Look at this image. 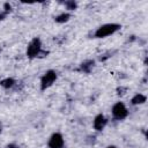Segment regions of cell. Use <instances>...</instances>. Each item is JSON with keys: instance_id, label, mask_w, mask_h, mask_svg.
I'll use <instances>...</instances> for the list:
<instances>
[{"instance_id": "obj_1", "label": "cell", "mask_w": 148, "mask_h": 148, "mask_svg": "<svg viewBox=\"0 0 148 148\" xmlns=\"http://www.w3.org/2000/svg\"><path fill=\"white\" fill-rule=\"evenodd\" d=\"M120 29V25L117 24V23H108V24H104V25H101L96 32H95V36L97 38H104V37H108L112 34H114L117 30Z\"/></svg>"}, {"instance_id": "obj_2", "label": "cell", "mask_w": 148, "mask_h": 148, "mask_svg": "<svg viewBox=\"0 0 148 148\" xmlns=\"http://www.w3.org/2000/svg\"><path fill=\"white\" fill-rule=\"evenodd\" d=\"M56 79H57V73L54 71L50 69V71L45 72V74L43 75V77L40 80V88H42V90H45L49 87H51L53 84V82L56 81Z\"/></svg>"}, {"instance_id": "obj_3", "label": "cell", "mask_w": 148, "mask_h": 148, "mask_svg": "<svg viewBox=\"0 0 148 148\" xmlns=\"http://www.w3.org/2000/svg\"><path fill=\"white\" fill-rule=\"evenodd\" d=\"M42 52V44L40 40L38 38H34L30 44L28 45V50H27V54L30 58H35L37 56H39Z\"/></svg>"}, {"instance_id": "obj_4", "label": "cell", "mask_w": 148, "mask_h": 148, "mask_svg": "<svg viewBox=\"0 0 148 148\" xmlns=\"http://www.w3.org/2000/svg\"><path fill=\"white\" fill-rule=\"evenodd\" d=\"M112 114H113V117H114L116 119L121 120V119H124V118L127 117L128 111H127L126 106L124 105V103L118 102V103H116V104L112 106Z\"/></svg>"}, {"instance_id": "obj_5", "label": "cell", "mask_w": 148, "mask_h": 148, "mask_svg": "<svg viewBox=\"0 0 148 148\" xmlns=\"http://www.w3.org/2000/svg\"><path fill=\"white\" fill-rule=\"evenodd\" d=\"M50 148H64V138L60 133H54L49 140Z\"/></svg>"}, {"instance_id": "obj_6", "label": "cell", "mask_w": 148, "mask_h": 148, "mask_svg": "<svg viewBox=\"0 0 148 148\" xmlns=\"http://www.w3.org/2000/svg\"><path fill=\"white\" fill-rule=\"evenodd\" d=\"M106 125V118L103 114H98L94 119V128L97 131H102Z\"/></svg>"}, {"instance_id": "obj_7", "label": "cell", "mask_w": 148, "mask_h": 148, "mask_svg": "<svg viewBox=\"0 0 148 148\" xmlns=\"http://www.w3.org/2000/svg\"><path fill=\"white\" fill-rule=\"evenodd\" d=\"M146 102V96L142 94H136L133 98H132V104L138 105V104H142Z\"/></svg>"}, {"instance_id": "obj_8", "label": "cell", "mask_w": 148, "mask_h": 148, "mask_svg": "<svg viewBox=\"0 0 148 148\" xmlns=\"http://www.w3.org/2000/svg\"><path fill=\"white\" fill-rule=\"evenodd\" d=\"M92 66H94V61H92V60H88V61H84V62L81 65V69H82L83 72L89 73L90 69L92 68Z\"/></svg>"}, {"instance_id": "obj_9", "label": "cell", "mask_w": 148, "mask_h": 148, "mask_svg": "<svg viewBox=\"0 0 148 148\" xmlns=\"http://www.w3.org/2000/svg\"><path fill=\"white\" fill-rule=\"evenodd\" d=\"M68 18H69V14H67V13H62V14H60L59 16L56 17V21H57L58 23H64V22L68 21Z\"/></svg>"}, {"instance_id": "obj_10", "label": "cell", "mask_w": 148, "mask_h": 148, "mask_svg": "<svg viewBox=\"0 0 148 148\" xmlns=\"http://www.w3.org/2000/svg\"><path fill=\"white\" fill-rule=\"evenodd\" d=\"M3 88H10L14 86V80L13 79H6V80H2L1 83H0Z\"/></svg>"}, {"instance_id": "obj_11", "label": "cell", "mask_w": 148, "mask_h": 148, "mask_svg": "<svg viewBox=\"0 0 148 148\" xmlns=\"http://www.w3.org/2000/svg\"><path fill=\"white\" fill-rule=\"evenodd\" d=\"M65 5L67 6V8H68V9H75V7H76V3H75V2H73V1L65 2Z\"/></svg>"}, {"instance_id": "obj_12", "label": "cell", "mask_w": 148, "mask_h": 148, "mask_svg": "<svg viewBox=\"0 0 148 148\" xmlns=\"http://www.w3.org/2000/svg\"><path fill=\"white\" fill-rule=\"evenodd\" d=\"M7 148H16V147H15V145H9Z\"/></svg>"}, {"instance_id": "obj_13", "label": "cell", "mask_w": 148, "mask_h": 148, "mask_svg": "<svg viewBox=\"0 0 148 148\" xmlns=\"http://www.w3.org/2000/svg\"><path fill=\"white\" fill-rule=\"evenodd\" d=\"M108 148H116V147H114V146H109Z\"/></svg>"}, {"instance_id": "obj_14", "label": "cell", "mask_w": 148, "mask_h": 148, "mask_svg": "<svg viewBox=\"0 0 148 148\" xmlns=\"http://www.w3.org/2000/svg\"><path fill=\"white\" fill-rule=\"evenodd\" d=\"M0 132H1V126H0Z\"/></svg>"}]
</instances>
